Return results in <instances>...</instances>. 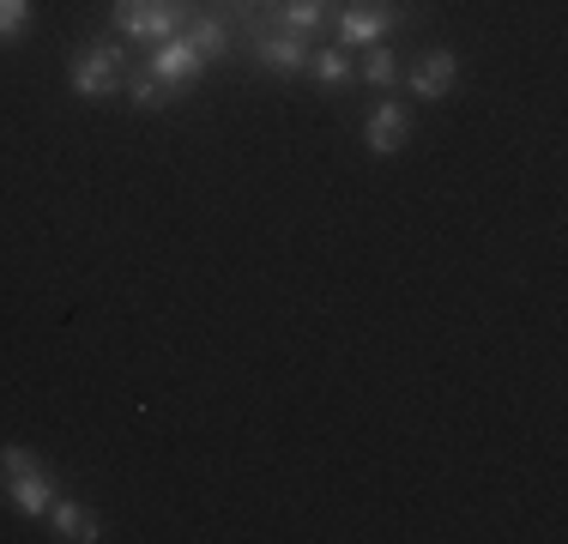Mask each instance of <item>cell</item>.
Listing matches in <instances>:
<instances>
[{"instance_id": "12", "label": "cell", "mask_w": 568, "mask_h": 544, "mask_svg": "<svg viewBox=\"0 0 568 544\" xmlns=\"http://www.w3.org/2000/svg\"><path fill=\"white\" fill-rule=\"evenodd\" d=\"M357 79H363V85H375V91H394L399 85V54H394V43H369V49H363Z\"/></svg>"}, {"instance_id": "11", "label": "cell", "mask_w": 568, "mask_h": 544, "mask_svg": "<svg viewBox=\"0 0 568 544\" xmlns=\"http://www.w3.org/2000/svg\"><path fill=\"white\" fill-rule=\"evenodd\" d=\"M308 79H315L321 91H345L351 79H357V67H351V49H308V67H303Z\"/></svg>"}, {"instance_id": "3", "label": "cell", "mask_w": 568, "mask_h": 544, "mask_svg": "<svg viewBox=\"0 0 568 544\" xmlns=\"http://www.w3.org/2000/svg\"><path fill=\"white\" fill-rule=\"evenodd\" d=\"M412 12L399 0H345L339 19H333V49H369V43H387Z\"/></svg>"}, {"instance_id": "9", "label": "cell", "mask_w": 568, "mask_h": 544, "mask_svg": "<svg viewBox=\"0 0 568 544\" xmlns=\"http://www.w3.org/2000/svg\"><path fill=\"white\" fill-rule=\"evenodd\" d=\"M333 0H273L266 12H254L248 31H273V24H284V31H315V24H327Z\"/></svg>"}, {"instance_id": "8", "label": "cell", "mask_w": 568, "mask_h": 544, "mask_svg": "<svg viewBox=\"0 0 568 544\" xmlns=\"http://www.w3.org/2000/svg\"><path fill=\"white\" fill-rule=\"evenodd\" d=\"M254 37V67H266V73H303L308 67V31H284V24H273V31H248Z\"/></svg>"}, {"instance_id": "15", "label": "cell", "mask_w": 568, "mask_h": 544, "mask_svg": "<svg viewBox=\"0 0 568 544\" xmlns=\"http://www.w3.org/2000/svg\"><path fill=\"white\" fill-rule=\"evenodd\" d=\"M31 31V0H0V43H19Z\"/></svg>"}, {"instance_id": "14", "label": "cell", "mask_w": 568, "mask_h": 544, "mask_svg": "<svg viewBox=\"0 0 568 544\" xmlns=\"http://www.w3.org/2000/svg\"><path fill=\"white\" fill-rule=\"evenodd\" d=\"M121 85H128V98H133V109H164V103L175 98V91H170L164 79L152 73V67H140V73H128V79H121Z\"/></svg>"}, {"instance_id": "5", "label": "cell", "mask_w": 568, "mask_h": 544, "mask_svg": "<svg viewBox=\"0 0 568 544\" xmlns=\"http://www.w3.org/2000/svg\"><path fill=\"white\" fill-rule=\"evenodd\" d=\"M182 37L206 54V67H212V61H224V54H236V12L194 7V12H187V24H182Z\"/></svg>"}, {"instance_id": "13", "label": "cell", "mask_w": 568, "mask_h": 544, "mask_svg": "<svg viewBox=\"0 0 568 544\" xmlns=\"http://www.w3.org/2000/svg\"><path fill=\"white\" fill-rule=\"evenodd\" d=\"M152 7H158V0H110V24H115L121 43H140V31H145V19H152Z\"/></svg>"}, {"instance_id": "7", "label": "cell", "mask_w": 568, "mask_h": 544, "mask_svg": "<svg viewBox=\"0 0 568 544\" xmlns=\"http://www.w3.org/2000/svg\"><path fill=\"white\" fill-rule=\"evenodd\" d=\"M405 140H412V109L405 103L387 98L363 115V152L369 158H394V152H405Z\"/></svg>"}, {"instance_id": "10", "label": "cell", "mask_w": 568, "mask_h": 544, "mask_svg": "<svg viewBox=\"0 0 568 544\" xmlns=\"http://www.w3.org/2000/svg\"><path fill=\"white\" fill-rule=\"evenodd\" d=\"M49 526H55V538H67V544H98V538H110V533H103V514L79 508V502H61V496H55V508H49Z\"/></svg>"}, {"instance_id": "4", "label": "cell", "mask_w": 568, "mask_h": 544, "mask_svg": "<svg viewBox=\"0 0 568 544\" xmlns=\"http://www.w3.org/2000/svg\"><path fill=\"white\" fill-rule=\"evenodd\" d=\"M405 85H412V98H424V103H448L454 85H459V54L448 43L424 49L412 61V73H405Z\"/></svg>"}, {"instance_id": "2", "label": "cell", "mask_w": 568, "mask_h": 544, "mask_svg": "<svg viewBox=\"0 0 568 544\" xmlns=\"http://www.w3.org/2000/svg\"><path fill=\"white\" fill-rule=\"evenodd\" d=\"M121 79H128V49H121V37H98V43H79L67 54V85L85 103L115 98Z\"/></svg>"}, {"instance_id": "6", "label": "cell", "mask_w": 568, "mask_h": 544, "mask_svg": "<svg viewBox=\"0 0 568 544\" xmlns=\"http://www.w3.org/2000/svg\"><path fill=\"white\" fill-rule=\"evenodd\" d=\"M145 67H152V73L164 79L170 91H182V85H194V79L206 73V54H200L182 31H175V37H164V43L145 49Z\"/></svg>"}, {"instance_id": "1", "label": "cell", "mask_w": 568, "mask_h": 544, "mask_svg": "<svg viewBox=\"0 0 568 544\" xmlns=\"http://www.w3.org/2000/svg\"><path fill=\"white\" fill-rule=\"evenodd\" d=\"M0 496H7L24 521H49V508H55V472H49V460L24 442L0 447Z\"/></svg>"}]
</instances>
